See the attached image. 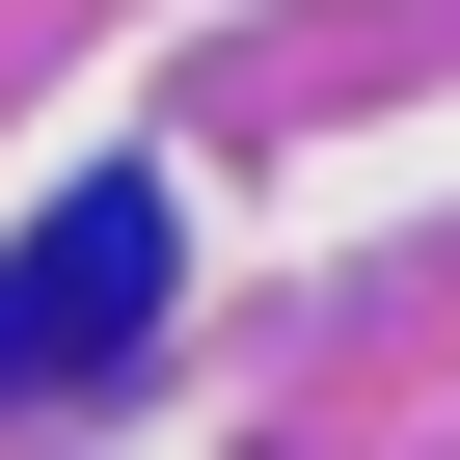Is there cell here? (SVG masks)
<instances>
[{
	"label": "cell",
	"mask_w": 460,
	"mask_h": 460,
	"mask_svg": "<svg viewBox=\"0 0 460 460\" xmlns=\"http://www.w3.org/2000/svg\"><path fill=\"white\" fill-rule=\"evenodd\" d=\"M163 325V190H55L28 244H0V406H55Z\"/></svg>",
	"instance_id": "cell-1"
}]
</instances>
